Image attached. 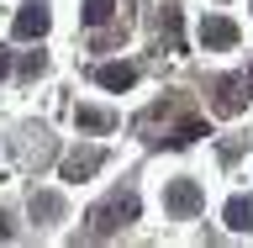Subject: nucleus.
Segmentation results:
<instances>
[{
  "label": "nucleus",
  "instance_id": "obj_14",
  "mask_svg": "<svg viewBox=\"0 0 253 248\" xmlns=\"http://www.w3.org/2000/svg\"><path fill=\"white\" fill-rule=\"evenodd\" d=\"M243 79H248V90H253V69H248V74H243Z\"/></svg>",
  "mask_w": 253,
  "mask_h": 248
},
{
  "label": "nucleus",
  "instance_id": "obj_6",
  "mask_svg": "<svg viewBox=\"0 0 253 248\" xmlns=\"http://www.w3.org/2000/svg\"><path fill=\"white\" fill-rule=\"evenodd\" d=\"M201 43L211 48V53H221V48L237 43V27L227 21V16H206V21H201Z\"/></svg>",
  "mask_w": 253,
  "mask_h": 248
},
{
  "label": "nucleus",
  "instance_id": "obj_10",
  "mask_svg": "<svg viewBox=\"0 0 253 248\" xmlns=\"http://www.w3.org/2000/svg\"><path fill=\"white\" fill-rule=\"evenodd\" d=\"M32 217H42V222L63 217V201H58V196H47V190H32Z\"/></svg>",
  "mask_w": 253,
  "mask_h": 248
},
{
  "label": "nucleus",
  "instance_id": "obj_1",
  "mask_svg": "<svg viewBox=\"0 0 253 248\" xmlns=\"http://www.w3.org/2000/svg\"><path fill=\"white\" fill-rule=\"evenodd\" d=\"M248 100H253V90H248L243 74H216L211 79V111H216V116H237Z\"/></svg>",
  "mask_w": 253,
  "mask_h": 248
},
{
  "label": "nucleus",
  "instance_id": "obj_8",
  "mask_svg": "<svg viewBox=\"0 0 253 248\" xmlns=\"http://www.w3.org/2000/svg\"><path fill=\"white\" fill-rule=\"evenodd\" d=\"M227 227L232 233H253V196H232L227 201Z\"/></svg>",
  "mask_w": 253,
  "mask_h": 248
},
{
  "label": "nucleus",
  "instance_id": "obj_12",
  "mask_svg": "<svg viewBox=\"0 0 253 248\" xmlns=\"http://www.w3.org/2000/svg\"><path fill=\"white\" fill-rule=\"evenodd\" d=\"M11 74V53H5V48H0V79Z\"/></svg>",
  "mask_w": 253,
  "mask_h": 248
},
{
  "label": "nucleus",
  "instance_id": "obj_13",
  "mask_svg": "<svg viewBox=\"0 0 253 248\" xmlns=\"http://www.w3.org/2000/svg\"><path fill=\"white\" fill-rule=\"evenodd\" d=\"M5 238H11V227H5V217H0V243H5Z\"/></svg>",
  "mask_w": 253,
  "mask_h": 248
},
{
  "label": "nucleus",
  "instance_id": "obj_11",
  "mask_svg": "<svg viewBox=\"0 0 253 248\" xmlns=\"http://www.w3.org/2000/svg\"><path fill=\"white\" fill-rule=\"evenodd\" d=\"M111 11H116L111 0H84V27H106Z\"/></svg>",
  "mask_w": 253,
  "mask_h": 248
},
{
  "label": "nucleus",
  "instance_id": "obj_4",
  "mask_svg": "<svg viewBox=\"0 0 253 248\" xmlns=\"http://www.w3.org/2000/svg\"><path fill=\"white\" fill-rule=\"evenodd\" d=\"M100 164H106L100 148H69V153H63V180H74V185H79V180H90Z\"/></svg>",
  "mask_w": 253,
  "mask_h": 248
},
{
  "label": "nucleus",
  "instance_id": "obj_7",
  "mask_svg": "<svg viewBox=\"0 0 253 248\" xmlns=\"http://www.w3.org/2000/svg\"><path fill=\"white\" fill-rule=\"evenodd\" d=\"M95 85H106V90H132V85H137V69H132V63H100V69H95Z\"/></svg>",
  "mask_w": 253,
  "mask_h": 248
},
{
  "label": "nucleus",
  "instance_id": "obj_9",
  "mask_svg": "<svg viewBox=\"0 0 253 248\" xmlns=\"http://www.w3.org/2000/svg\"><path fill=\"white\" fill-rule=\"evenodd\" d=\"M74 122L84 127V132H111V127H116V116H106V111H95V106H79Z\"/></svg>",
  "mask_w": 253,
  "mask_h": 248
},
{
  "label": "nucleus",
  "instance_id": "obj_2",
  "mask_svg": "<svg viewBox=\"0 0 253 248\" xmlns=\"http://www.w3.org/2000/svg\"><path fill=\"white\" fill-rule=\"evenodd\" d=\"M132 217H137V196H132V190H126V196H111L106 206H95V211H90V222H95L90 233L106 238V233H116V227H122V222H132Z\"/></svg>",
  "mask_w": 253,
  "mask_h": 248
},
{
  "label": "nucleus",
  "instance_id": "obj_3",
  "mask_svg": "<svg viewBox=\"0 0 253 248\" xmlns=\"http://www.w3.org/2000/svg\"><path fill=\"white\" fill-rule=\"evenodd\" d=\"M164 206H169L174 217H195L206 206V196H201V185L195 180H169V190H164Z\"/></svg>",
  "mask_w": 253,
  "mask_h": 248
},
{
  "label": "nucleus",
  "instance_id": "obj_5",
  "mask_svg": "<svg viewBox=\"0 0 253 248\" xmlns=\"http://www.w3.org/2000/svg\"><path fill=\"white\" fill-rule=\"evenodd\" d=\"M11 32L21 37V43H32V37H42V32H47V5H42V0H27V5L16 11Z\"/></svg>",
  "mask_w": 253,
  "mask_h": 248
}]
</instances>
